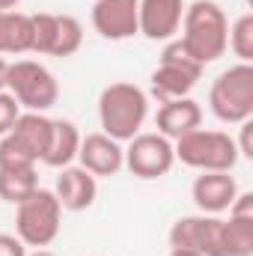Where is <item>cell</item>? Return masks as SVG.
<instances>
[{"mask_svg": "<svg viewBox=\"0 0 253 256\" xmlns=\"http://www.w3.org/2000/svg\"><path fill=\"white\" fill-rule=\"evenodd\" d=\"M179 30H182V39H179L182 48L200 66L214 63L226 54L230 21L214 0H194L190 6H185V18Z\"/></svg>", "mask_w": 253, "mask_h": 256, "instance_id": "1", "label": "cell"}, {"mask_svg": "<svg viewBox=\"0 0 253 256\" xmlns=\"http://www.w3.org/2000/svg\"><path fill=\"white\" fill-rule=\"evenodd\" d=\"M149 116V96L137 84H110L98 96V122L102 131L120 143H128L140 134V128Z\"/></svg>", "mask_w": 253, "mask_h": 256, "instance_id": "2", "label": "cell"}, {"mask_svg": "<svg viewBox=\"0 0 253 256\" xmlns=\"http://www.w3.org/2000/svg\"><path fill=\"white\" fill-rule=\"evenodd\" d=\"M176 161L200 173H230L238 164V146L226 131L196 128L173 143Z\"/></svg>", "mask_w": 253, "mask_h": 256, "instance_id": "3", "label": "cell"}, {"mask_svg": "<svg viewBox=\"0 0 253 256\" xmlns=\"http://www.w3.org/2000/svg\"><path fill=\"white\" fill-rule=\"evenodd\" d=\"M60 220H63V206L54 196V191L36 188L24 202L15 206V230L27 248L42 250V248L54 244L60 236V226H63Z\"/></svg>", "mask_w": 253, "mask_h": 256, "instance_id": "4", "label": "cell"}, {"mask_svg": "<svg viewBox=\"0 0 253 256\" xmlns=\"http://www.w3.org/2000/svg\"><path fill=\"white\" fill-rule=\"evenodd\" d=\"M212 114L226 126H242L253 120V66L238 63L218 74L208 92Z\"/></svg>", "mask_w": 253, "mask_h": 256, "instance_id": "5", "label": "cell"}, {"mask_svg": "<svg viewBox=\"0 0 253 256\" xmlns=\"http://www.w3.org/2000/svg\"><path fill=\"white\" fill-rule=\"evenodd\" d=\"M6 92H12L15 102L24 110L45 114V110H51L57 104L60 84L42 63H36V60H15V63H9Z\"/></svg>", "mask_w": 253, "mask_h": 256, "instance_id": "6", "label": "cell"}, {"mask_svg": "<svg viewBox=\"0 0 253 256\" xmlns=\"http://www.w3.org/2000/svg\"><path fill=\"white\" fill-rule=\"evenodd\" d=\"M202 78V66L182 48L179 39H170L167 48L161 51V63L152 72V96L161 102L170 98H185L196 80Z\"/></svg>", "mask_w": 253, "mask_h": 256, "instance_id": "7", "label": "cell"}, {"mask_svg": "<svg viewBox=\"0 0 253 256\" xmlns=\"http://www.w3.org/2000/svg\"><path fill=\"white\" fill-rule=\"evenodd\" d=\"M176 164V149L173 140H167L158 131H140L137 137L128 140L126 149V167L137 179H161L173 170Z\"/></svg>", "mask_w": 253, "mask_h": 256, "instance_id": "8", "label": "cell"}, {"mask_svg": "<svg viewBox=\"0 0 253 256\" xmlns=\"http://www.w3.org/2000/svg\"><path fill=\"white\" fill-rule=\"evenodd\" d=\"M170 248L194 250L200 256H224V218L190 214L170 226Z\"/></svg>", "mask_w": 253, "mask_h": 256, "instance_id": "9", "label": "cell"}, {"mask_svg": "<svg viewBox=\"0 0 253 256\" xmlns=\"http://www.w3.org/2000/svg\"><path fill=\"white\" fill-rule=\"evenodd\" d=\"M140 0H96L92 6V27L98 36L110 42H126L140 33V18H137Z\"/></svg>", "mask_w": 253, "mask_h": 256, "instance_id": "10", "label": "cell"}, {"mask_svg": "<svg viewBox=\"0 0 253 256\" xmlns=\"http://www.w3.org/2000/svg\"><path fill=\"white\" fill-rule=\"evenodd\" d=\"M78 161L84 170H90L96 179L98 176H116L126 167V149L120 140L108 137L104 131L86 134L80 137V149H78Z\"/></svg>", "mask_w": 253, "mask_h": 256, "instance_id": "11", "label": "cell"}, {"mask_svg": "<svg viewBox=\"0 0 253 256\" xmlns=\"http://www.w3.org/2000/svg\"><path fill=\"white\" fill-rule=\"evenodd\" d=\"M140 33L152 42H170L185 18V0H140Z\"/></svg>", "mask_w": 253, "mask_h": 256, "instance_id": "12", "label": "cell"}, {"mask_svg": "<svg viewBox=\"0 0 253 256\" xmlns=\"http://www.w3.org/2000/svg\"><path fill=\"white\" fill-rule=\"evenodd\" d=\"M190 196L202 214H224L238 196V185L230 173H200L194 179Z\"/></svg>", "mask_w": 253, "mask_h": 256, "instance_id": "13", "label": "cell"}, {"mask_svg": "<svg viewBox=\"0 0 253 256\" xmlns=\"http://www.w3.org/2000/svg\"><path fill=\"white\" fill-rule=\"evenodd\" d=\"M54 196L60 200L63 212H86L96 196H98V182L90 170L84 167H63V173L57 176V188H54Z\"/></svg>", "mask_w": 253, "mask_h": 256, "instance_id": "14", "label": "cell"}, {"mask_svg": "<svg viewBox=\"0 0 253 256\" xmlns=\"http://www.w3.org/2000/svg\"><path fill=\"white\" fill-rule=\"evenodd\" d=\"M200 126H202V108L190 96L161 102V110H158V134H164L167 140L176 143L179 137L196 131Z\"/></svg>", "mask_w": 253, "mask_h": 256, "instance_id": "15", "label": "cell"}, {"mask_svg": "<svg viewBox=\"0 0 253 256\" xmlns=\"http://www.w3.org/2000/svg\"><path fill=\"white\" fill-rule=\"evenodd\" d=\"M78 149H80V131H78V126L72 120H54L51 122V140H48V149L42 155V164L63 170V167H68L78 158Z\"/></svg>", "mask_w": 253, "mask_h": 256, "instance_id": "16", "label": "cell"}, {"mask_svg": "<svg viewBox=\"0 0 253 256\" xmlns=\"http://www.w3.org/2000/svg\"><path fill=\"white\" fill-rule=\"evenodd\" d=\"M51 122H54V120H48L45 114L21 110V116L15 120V126H12L9 134H12L36 161H42V155H45V149H48V140H51Z\"/></svg>", "mask_w": 253, "mask_h": 256, "instance_id": "17", "label": "cell"}, {"mask_svg": "<svg viewBox=\"0 0 253 256\" xmlns=\"http://www.w3.org/2000/svg\"><path fill=\"white\" fill-rule=\"evenodd\" d=\"M33 21L24 12H0V54H30Z\"/></svg>", "mask_w": 253, "mask_h": 256, "instance_id": "18", "label": "cell"}, {"mask_svg": "<svg viewBox=\"0 0 253 256\" xmlns=\"http://www.w3.org/2000/svg\"><path fill=\"white\" fill-rule=\"evenodd\" d=\"M224 256H253V214H230L224 220Z\"/></svg>", "mask_w": 253, "mask_h": 256, "instance_id": "19", "label": "cell"}, {"mask_svg": "<svg viewBox=\"0 0 253 256\" xmlns=\"http://www.w3.org/2000/svg\"><path fill=\"white\" fill-rule=\"evenodd\" d=\"M39 188L36 167L33 170H0V200L3 202H24L30 194Z\"/></svg>", "mask_w": 253, "mask_h": 256, "instance_id": "20", "label": "cell"}, {"mask_svg": "<svg viewBox=\"0 0 253 256\" xmlns=\"http://www.w3.org/2000/svg\"><path fill=\"white\" fill-rule=\"evenodd\" d=\"M84 45V24L74 15H57V39L51 57H74Z\"/></svg>", "mask_w": 253, "mask_h": 256, "instance_id": "21", "label": "cell"}, {"mask_svg": "<svg viewBox=\"0 0 253 256\" xmlns=\"http://www.w3.org/2000/svg\"><path fill=\"white\" fill-rule=\"evenodd\" d=\"M226 48H232V54L242 63H253V15H242L232 27H230V42Z\"/></svg>", "mask_w": 253, "mask_h": 256, "instance_id": "22", "label": "cell"}, {"mask_svg": "<svg viewBox=\"0 0 253 256\" xmlns=\"http://www.w3.org/2000/svg\"><path fill=\"white\" fill-rule=\"evenodd\" d=\"M33 21V48L30 54H48L54 51V39H57V15L51 12H39V15H30Z\"/></svg>", "mask_w": 253, "mask_h": 256, "instance_id": "23", "label": "cell"}, {"mask_svg": "<svg viewBox=\"0 0 253 256\" xmlns=\"http://www.w3.org/2000/svg\"><path fill=\"white\" fill-rule=\"evenodd\" d=\"M39 161L12 137V134H3L0 137V170H33Z\"/></svg>", "mask_w": 253, "mask_h": 256, "instance_id": "24", "label": "cell"}, {"mask_svg": "<svg viewBox=\"0 0 253 256\" xmlns=\"http://www.w3.org/2000/svg\"><path fill=\"white\" fill-rule=\"evenodd\" d=\"M21 116V104L15 102V96L12 92H0V137L3 134H9L12 126H15V120Z\"/></svg>", "mask_w": 253, "mask_h": 256, "instance_id": "25", "label": "cell"}, {"mask_svg": "<svg viewBox=\"0 0 253 256\" xmlns=\"http://www.w3.org/2000/svg\"><path fill=\"white\" fill-rule=\"evenodd\" d=\"M0 256H27V244L18 236L0 232Z\"/></svg>", "mask_w": 253, "mask_h": 256, "instance_id": "26", "label": "cell"}, {"mask_svg": "<svg viewBox=\"0 0 253 256\" xmlns=\"http://www.w3.org/2000/svg\"><path fill=\"white\" fill-rule=\"evenodd\" d=\"M236 146H238V155L253 158V120L242 122V137L236 140Z\"/></svg>", "mask_w": 253, "mask_h": 256, "instance_id": "27", "label": "cell"}, {"mask_svg": "<svg viewBox=\"0 0 253 256\" xmlns=\"http://www.w3.org/2000/svg\"><path fill=\"white\" fill-rule=\"evenodd\" d=\"M6 74H9V63H6V60L0 57V92L6 90Z\"/></svg>", "mask_w": 253, "mask_h": 256, "instance_id": "28", "label": "cell"}, {"mask_svg": "<svg viewBox=\"0 0 253 256\" xmlns=\"http://www.w3.org/2000/svg\"><path fill=\"white\" fill-rule=\"evenodd\" d=\"M21 0H0V12H12Z\"/></svg>", "mask_w": 253, "mask_h": 256, "instance_id": "29", "label": "cell"}, {"mask_svg": "<svg viewBox=\"0 0 253 256\" xmlns=\"http://www.w3.org/2000/svg\"><path fill=\"white\" fill-rule=\"evenodd\" d=\"M167 256H200V254H194V250H176V248H170V254Z\"/></svg>", "mask_w": 253, "mask_h": 256, "instance_id": "30", "label": "cell"}, {"mask_svg": "<svg viewBox=\"0 0 253 256\" xmlns=\"http://www.w3.org/2000/svg\"><path fill=\"white\" fill-rule=\"evenodd\" d=\"M27 256H54L51 250H36V254H27Z\"/></svg>", "mask_w": 253, "mask_h": 256, "instance_id": "31", "label": "cell"}]
</instances>
